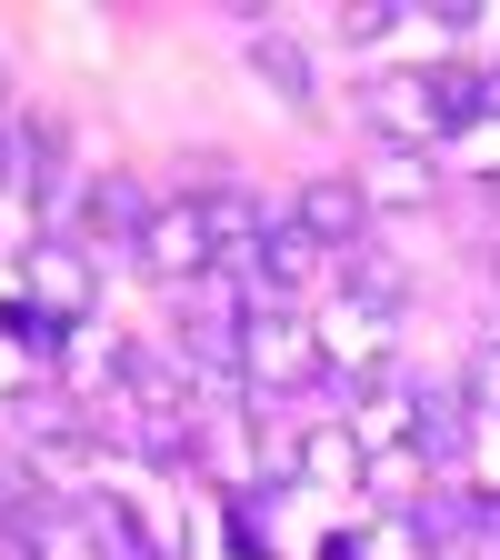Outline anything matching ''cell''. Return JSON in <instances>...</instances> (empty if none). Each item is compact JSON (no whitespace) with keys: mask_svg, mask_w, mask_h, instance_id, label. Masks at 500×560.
<instances>
[{"mask_svg":"<svg viewBox=\"0 0 500 560\" xmlns=\"http://www.w3.org/2000/svg\"><path fill=\"white\" fill-rule=\"evenodd\" d=\"M330 381V350H321V320L301 301H280V311H251L241 320V390L251 400H301Z\"/></svg>","mask_w":500,"mask_h":560,"instance_id":"obj_1","label":"cell"},{"mask_svg":"<svg viewBox=\"0 0 500 560\" xmlns=\"http://www.w3.org/2000/svg\"><path fill=\"white\" fill-rule=\"evenodd\" d=\"M321 320V350H330V400L340 410H361L381 381H391V350H400V320L391 311H361V301H330V311H311Z\"/></svg>","mask_w":500,"mask_h":560,"instance_id":"obj_2","label":"cell"},{"mask_svg":"<svg viewBox=\"0 0 500 560\" xmlns=\"http://www.w3.org/2000/svg\"><path fill=\"white\" fill-rule=\"evenodd\" d=\"M361 130L371 151H441V101H431V70H361Z\"/></svg>","mask_w":500,"mask_h":560,"instance_id":"obj_3","label":"cell"},{"mask_svg":"<svg viewBox=\"0 0 500 560\" xmlns=\"http://www.w3.org/2000/svg\"><path fill=\"white\" fill-rule=\"evenodd\" d=\"M130 260L151 270L161 291H200V280L221 270V241H210V221H200V200H190V190H161V210H151V231H140Z\"/></svg>","mask_w":500,"mask_h":560,"instance_id":"obj_4","label":"cell"},{"mask_svg":"<svg viewBox=\"0 0 500 560\" xmlns=\"http://www.w3.org/2000/svg\"><path fill=\"white\" fill-rule=\"evenodd\" d=\"M280 210H291V221L340 260V250H361L371 241V200H361V171H311L291 200H280Z\"/></svg>","mask_w":500,"mask_h":560,"instance_id":"obj_5","label":"cell"},{"mask_svg":"<svg viewBox=\"0 0 500 560\" xmlns=\"http://www.w3.org/2000/svg\"><path fill=\"white\" fill-rule=\"evenodd\" d=\"M21 301L50 311V320H91V301H101V250H81V241H40V250L21 260Z\"/></svg>","mask_w":500,"mask_h":560,"instance_id":"obj_6","label":"cell"},{"mask_svg":"<svg viewBox=\"0 0 500 560\" xmlns=\"http://www.w3.org/2000/svg\"><path fill=\"white\" fill-rule=\"evenodd\" d=\"M441 151H371L361 161V200H371V221H431L441 210Z\"/></svg>","mask_w":500,"mask_h":560,"instance_id":"obj_7","label":"cell"},{"mask_svg":"<svg viewBox=\"0 0 500 560\" xmlns=\"http://www.w3.org/2000/svg\"><path fill=\"white\" fill-rule=\"evenodd\" d=\"M151 210H161V190L140 180V171H101V180L81 190V250H140Z\"/></svg>","mask_w":500,"mask_h":560,"instance_id":"obj_8","label":"cell"},{"mask_svg":"<svg viewBox=\"0 0 500 560\" xmlns=\"http://www.w3.org/2000/svg\"><path fill=\"white\" fill-rule=\"evenodd\" d=\"M361 470H371V451H361V431L330 410V420H311V431H291V480H311V490H361Z\"/></svg>","mask_w":500,"mask_h":560,"instance_id":"obj_9","label":"cell"},{"mask_svg":"<svg viewBox=\"0 0 500 560\" xmlns=\"http://www.w3.org/2000/svg\"><path fill=\"white\" fill-rule=\"evenodd\" d=\"M251 70H260V91H270L280 110H311V101H321V70H311V40H301V31L251 21Z\"/></svg>","mask_w":500,"mask_h":560,"instance_id":"obj_10","label":"cell"},{"mask_svg":"<svg viewBox=\"0 0 500 560\" xmlns=\"http://www.w3.org/2000/svg\"><path fill=\"white\" fill-rule=\"evenodd\" d=\"M340 420L361 431V451H371V460H381V451H420V381H400V371H391L361 410H340Z\"/></svg>","mask_w":500,"mask_h":560,"instance_id":"obj_11","label":"cell"},{"mask_svg":"<svg viewBox=\"0 0 500 560\" xmlns=\"http://www.w3.org/2000/svg\"><path fill=\"white\" fill-rule=\"evenodd\" d=\"M321 270H330V250L291 221V210H280V221H270V241H260V291H270V301H301Z\"/></svg>","mask_w":500,"mask_h":560,"instance_id":"obj_12","label":"cell"},{"mask_svg":"<svg viewBox=\"0 0 500 560\" xmlns=\"http://www.w3.org/2000/svg\"><path fill=\"white\" fill-rule=\"evenodd\" d=\"M330 270H340V301H361V311H391V320H400V301H410V270H400V260H391L381 241L340 250Z\"/></svg>","mask_w":500,"mask_h":560,"instance_id":"obj_13","label":"cell"},{"mask_svg":"<svg viewBox=\"0 0 500 560\" xmlns=\"http://www.w3.org/2000/svg\"><path fill=\"white\" fill-rule=\"evenodd\" d=\"M441 171H451V180H480V190L500 200V110H480L470 130L441 140Z\"/></svg>","mask_w":500,"mask_h":560,"instance_id":"obj_14","label":"cell"},{"mask_svg":"<svg viewBox=\"0 0 500 560\" xmlns=\"http://www.w3.org/2000/svg\"><path fill=\"white\" fill-rule=\"evenodd\" d=\"M361 560H441L420 511H361Z\"/></svg>","mask_w":500,"mask_h":560,"instance_id":"obj_15","label":"cell"},{"mask_svg":"<svg viewBox=\"0 0 500 560\" xmlns=\"http://www.w3.org/2000/svg\"><path fill=\"white\" fill-rule=\"evenodd\" d=\"M461 400H470L480 420H500V330H490L470 361H461Z\"/></svg>","mask_w":500,"mask_h":560,"instance_id":"obj_16","label":"cell"},{"mask_svg":"<svg viewBox=\"0 0 500 560\" xmlns=\"http://www.w3.org/2000/svg\"><path fill=\"white\" fill-rule=\"evenodd\" d=\"M400 40V11H381V0H350L340 11V50H391Z\"/></svg>","mask_w":500,"mask_h":560,"instance_id":"obj_17","label":"cell"},{"mask_svg":"<svg viewBox=\"0 0 500 560\" xmlns=\"http://www.w3.org/2000/svg\"><path fill=\"white\" fill-rule=\"evenodd\" d=\"M0 120H11V60H0Z\"/></svg>","mask_w":500,"mask_h":560,"instance_id":"obj_18","label":"cell"}]
</instances>
